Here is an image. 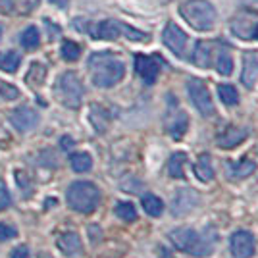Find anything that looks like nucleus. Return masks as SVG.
Segmentation results:
<instances>
[{
  "label": "nucleus",
  "mask_w": 258,
  "mask_h": 258,
  "mask_svg": "<svg viewBox=\"0 0 258 258\" xmlns=\"http://www.w3.org/2000/svg\"><path fill=\"white\" fill-rule=\"evenodd\" d=\"M168 239L173 247L191 256L206 258L216 248V231L210 227L193 229V227H175L168 233Z\"/></svg>",
  "instance_id": "nucleus-1"
},
{
  "label": "nucleus",
  "mask_w": 258,
  "mask_h": 258,
  "mask_svg": "<svg viewBox=\"0 0 258 258\" xmlns=\"http://www.w3.org/2000/svg\"><path fill=\"white\" fill-rule=\"evenodd\" d=\"M89 72L91 79L97 87L108 89V87L118 85L125 76V64L123 60L112 52H95L89 58Z\"/></svg>",
  "instance_id": "nucleus-2"
},
{
  "label": "nucleus",
  "mask_w": 258,
  "mask_h": 258,
  "mask_svg": "<svg viewBox=\"0 0 258 258\" xmlns=\"http://www.w3.org/2000/svg\"><path fill=\"white\" fill-rule=\"evenodd\" d=\"M179 14L197 31H210L218 20L216 8L208 0H185L179 6Z\"/></svg>",
  "instance_id": "nucleus-3"
},
{
  "label": "nucleus",
  "mask_w": 258,
  "mask_h": 258,
  "mask_svg": "<svg viewBox=\"0 0 258 258\" xmlns=\"http://www.w3.org/2000/svg\"><path fill=\"white\" fill-rule=\"evenodd\" d=\"M68 205L79 214H91L100 203V191L93 181H74L68 187Z\"/></svg>",
  "instance_id": "nucleus-4"
},
{
  "label": "nucleus",
  "mask_w": 258,
  "mask_h": 258,
  "mask_svg": "<svg viewBox=\"0 0 258 258\" xmlns=\"http://www.w3.org/2000/svg\"><path fill=\"white\" fill-rule=\"evenodd\" d=\"M85 95V87L81 83V79L76 72H66L58 77L56 81V98L64 104L66 108H76L81 106V100Z\"/></svg>",
  "instance_id": "nucleus-5"
},
{
  "label": "nucleus",
  "mask_w": 258,
  "mask_h": 258,
  "mask_svg": "<svg viewBox=\"0 0 258 258\" xmlns=\"http://www.w3.org/2000/svg\"><path fill=\"white\" fill-rule=\"evenodd\" d=\"M185 89H187L189 100L193 102L197 112L203 118H212L216 114V108H214V102H212V97H210V91H208L205 81L199 79V77H191V79H187Z\"/></svg>",
  "instance_id": "nucleus-6"
},
{
  "label": "nucleus",
  "mask_w": 258,
  "mask_h": 258,
  "mask_svg": "<svg viewBox=\"0 0 258 258\" xmlns=\"http://www.w3.org/2000/svg\"><path fill=\"white\" fill-rule=\"evenodd\" d=\"M229 250L233 258H250L256 250L254 235L247 229H237L229 237Z\"/></svg>",
  "instance_id": "nucleus-7"
},
{
  "label": "nucleus",
  "mask_w": 258,
  "mask_h": 258,
  "mask_svg": "<svg viewBox=\"0 0 258 258\" xmlns=\"http://www.w3.org/2000/svg\"><path fill=\"white\" fill-rule=\"evenodd\" d=\"M199 205H201V195L195 189L183 187V189H177L172 197V214L181 218V216L189 214L191 210H195Z\"/></svg>",
  "instance_id": "nucleus-8"
},
{
  "label": "nucleus",
  "mask_w": 258,
  "mask_h": 258,
  "mask_svg": "<svg viewBox=\"0 0 258 258\" xmlns=\"http://www.w3.org/2000/svg\"><path fill=\"white\" fill-rule=\"evenodd\" d=\"M160 58L158 56H145V54H137L135 56V70L139 77L147 83V85H154L156 79L160 76Z\"/></svg>",
  "instance_id": "nucleus-9"
},
{
  "label": "nucleus",
  "mask_w": 258,
  "mask_h": 258,
  "mask_svg": "<svg viewBox=\"0 0 258 258\" xmlns=\"http://www.w3.org/2000/svg\"><path fill=\"white\" fill-rule=\"evenodd\" d=\"M162 39H164V44L172 50L175 56H185V48H187V35L181 27H177L175 23H168L164 27V33H162Z\"/></svg>",
  "instance_id": "nucleus-10"
},
{
  "label": "nucleus",
  "mask_w": 258,
  "mask_h": 258,
  "mask_svg": "<svg viewBox=\"0 0 258 258\" xmlns=\"http://www.w3.org/2000/svg\"><path fill=\"white\" fill-rule=\"evenodd\" d=\"M166 129H168V133H170V137L175 141L183 139V135L187 133V129H189V118H187V114L177 108V102H175V106H172L168 110V118H166Z\"/></svg>",
  "instance_id": "nucleus-11"
},
{
  "label": "nucleus",
  "mask_w": 258,
  "mask_h": 258,
  "mask_svg": "<svg viewBox=\"0 0 258 258\" xmlns=\"http://www.w3.org/2000/svg\"><path fill=\"white\" fill-rule=\"evenodd\" d=\"M10 123L18 129V131L27 133V131H31V129L37 127V123H39V114L29 106H20V108H16L14 112H10Z\"/></svg>",
  "instance_id": "nucleus-12"
},
{
  "label": "nucleus",
  "mask_w": 258,
  "mask_h": 258,
  "mask_svg": "<svg viewBox=\"0 0 258 258\" xmlns=\"http://www.w3.org/2000/svg\"><path fill=\"white\" fill-rule=\"evenodd\" d=\"M248 137V131L245 127H237V125H227L218 137H216V145L220 149H235L243 141Z\"/></svg>",
  "instance_id": "nucleus-13"
},
{
  "label": "nucleus",
  "mask_w": 258,
  "mask_h": 258,
  "mask_svg": "<svg viewBox=\"0 0 258 258\" xmlns=\"http://www.w3.org/2000/svg\"><path fill=\"white\" fill-rule=\"evenodd\" d=\"M254 172H256V162L250 160V158H243L239 162H227L226 166V173L229 181H243Z\"/></svg>",
  "instance_id": "nucleus-14"
},
{
  "label": "nucleus",
  "mask_w": 258,
  "mask_h": 258,
  "mask_svg": "<svg viewBox=\"0 0 258 258\" xmlns=\"http://www.w3.org/2000/svg\"><path fill=\"white\" fill-rule=\"evenodd\" d=\"M258 81V52H247L243 56V72H241V83L252 89Z\"/></svg>",
  "instance_id": "nucleus-15"
},
{
  "label": "nucleus",
  "mask_w": 258,
  "mask_h": 258,
  "mask_svg": "<svg viewBox=\"0 0 258 258\" xmlns=\"http://www.w3.org/2000/svg\"><path fill=\"white\" fill-rule=\"evenodd\" d=\"M58 248L64 252L66 256L74 258V256H81L83 252V243H81V237L74 233V231H68V233H62L58 237Z\"/></svg>",
  "instance_id": "nucleus-16"
},
{
  "label": "nucleus",
  "mask_w": 258,
  "mask_h": 258,
  "mask_svg": "<svg viewBox=\"0 0 258 258\" xmlns=\"http://www.w3.org/2000/svg\"><path fill=\"white\" fill-rule=\"evenodd\" d=\"M95 39H104V41H114L121 35V23L116 20H106L95 25V31H91Z\"/></svg>",
  "instance_id": "nucleus-17"
},
{
  "label": "nucleus",
  "mask_w": 258,
  "mask_h": 258,
  "mask_svg": "<svg viewBox=\"0 0 258 258\" xmlns=\"http://www.w3.org/2000/svg\"><path fill=\"white\" fill-rule=\"evenodd\" d=\"M193 64L197 68H210L212 64V44L206 43V41H199L197 46H195L193 50Z\"/></svg>",
  "instance_id": "nucleus-18"
},
{
  "label": "nucleus",
  "mask_w": 258,
  "mask_h": 258,
  "mask_svg": "<svg viewBox=\"0 0 258 258\" xmlns=\"http://www.w3.org/2000/svg\"><path fill=\"white\" fill-rule=\"evenodd\" d=\"M193 170H195V175L203 183H210L214 179V166H212V160H210L208 154H201L197 158Z\"/></svg>",
  "instance_id": "nucleus-19"
},
{
  "label": "nucleus",
  "mask_w": 258,
  "mask_h": 258,
  "mask_svg": "<svg viewBox=\"0 0 258 258\" xmlns=\"http://www.w3.org/2000/svg\"><path fill=\"white\" fill-rule=\"evenodd\" d=\"M185 164H187V154L185 152H175L168 160V173L173 179H183L185 177Z\"/></svg>",
  "instance_id": "nucleus-20"
},
{
  "label": "nucleus",
  "mask_w": 258,
  "mask_h": 258,
  "mask_svg": "<svg viewBox=\"0 0 258 258\" xmlns=\"http://www.w3.org/2000/svg\"><path fill=\"white\" fill-rule=\"evenodd\" d=\"M141 205L145 208V212L149 216H152V218H158V216H162V212H164V201H162L160 197H156V195H152V193L143 195Z\"/></svg>",
  "instance_id": "nucleus-21"
},
{
  "label": "nucleus",
  "mask_w": 258,
  "mask_h": 258,
  "mask_svg": "<svg viewBox=\"0 0 258 258\" xmlns=\"http://www.w3.org/2000/svg\"><path fill=\"white\" fill-rule=\"evenodd\" d=\"M91 123H93V127L97 129L98 133H104L108 127V121H110V116H108V112L104 110L102 106H98V104H93L91 106Z\"/></svg>",
  "instance_id": "nucleus-22"
},
{
  "label": "nucleus",
  "mask_w": 258,
  "mask_h": 258,
  "mask_svg": "<svg viewBox=\"0 0 258 258\" xmlns=\"http://www.w3.org/2000/svg\"><path fill=\"white\" fill-rule=\"evenodd\" d=\"M44 77H46V66L41 64V62H35V64H31V68H29V72H27V76H25V81H27L29 87H41L44 81Z\"/></svg>",
  "instance_id": "nucleus-23"
},
{
  "label": "nucleus",
  "mask_w": 258,
  "mask_h": 258,
  "mask_svg": "<svg viewBox=\"0 0 258 258\" xmlns=\"http://www.w3.org/2000/svg\"><path fill=\"white\" fill-rule=\"evenodd\" d=\"M70 164H72L74 172L85 173L93 168V158H91V154H87V152H76V154H72Z\"/></svg>",
  "instance_id": "nucleus-24"
},
{
  "label": "nucleus",
  "mask_w": 258,
  "mask_h": 258,
  "mask_svg": "<svg viewBox=\"0 0 258 258\" xmlns=\"http://www.w3.org/2000/svg\"><path fill=\"white\" fill-rule=\"evenodd\" d=\"M216 70H218L220 76H231V72H233V58H231V54H229L227 48H222L220 54H218Z\"/></svg>",
  "instance_id": "nucleus-25"
},
{
  "label": "nucleus",
  "mask_w": 258,
  "mask_h": 258,
  "mask_svg": "<svg viewBox=\"0 0 258 258\" xmlns=\"http://www.w3.org/2000/svg\"><path fill=\"white\" fill-rule=\"evenodd\" d=\"M114 212H116V216H118L119 220H123L127 224L137 220V208L133 206V203H127V201H119L118 205H116V208H114Z\"/></svg>",
  "instance_id": "nucleus-26"
},
{
  "label": "nucleus",
  "mask_w": 258,
  "mask_h": 258,
  "mask_svg": "<svg viewBox=\"0 0 258 258\" xmlns=\"http://www.w3.org/2000/svg\"><path fill=\"white\" fill-rule=\"evenodd\" d=\"M218 95H220V100L226 104V106H235L239 104V93L233 85L229 83H224V85L218 87Z\"/></svg>",
  "instance_id": "nucleus-27"
},
{
  "label": "nucleus",
  "mask_w": 258,
  "mask_h": 258,
  "mask_svg": "<svg viewBox=\"0 0 258 258\" xmlns=\"http://www.w3.org/2000/svg\"><path fill=\"white\" fill-rule=\"evenodd\" d=\"M22 64V56L18 52H6V54H0V70L8 72V74H14L18 68Z\"/></svg>",
  "instance_id": "nucleus-28"
},
{
  "label": "nucleus",
  "mask_w": 258,
  "mask_h": 258,
  "mask_svg": "<svg viewBox=\"0 0 258 258\" xmlns=\"http://www.w3.org/2000/svg\"><path fill=\"white\" fill-rule=\"evenodd\" d=\"M41 43V35H39V29L37 27H27L25 31L22 33V46H25L27 50H35Z\"/></svg>",
  "instance_id": "nucleus-29"
},
{
  "label": "nucleus",
  "mask_w": 258,
  "mask_h": 258,
  "mask_svg": "<svg viewBox=\"0 0 258 258\" xmlns=\"http://www.w3.org/2000/svg\"><path fill=\"white\" fill-rule=\"evenodd\" d=\"M60 52H62V58H64V60L74 62V60H77V58L81 56V46L77 43H74V41H64Z\"/></svg>",
  "instance_id": "nucleus-30"
},
{
  "label": "nucleus",
  "mask_w": 258,
  "mask_h": 258,
  "mask_svg": "<svg viewBox=\"0 0 258 258\" xmlns=\"http://www.w3.org/2000/svg\"><path fill=\"white\" fill-rule=\"evenodd\" d=\"M14 4V12L20 16H29L33 10H37L39 0H12Z\"/></svg>",
  "instance_id": "nucleus-31"
},
{
  "label": "nucleus",
  "mask_w": 258,
  "mask_h": 258,
  "mask_svg": "<svg viewBox=\"0 0 258 258\" xmlns=\"http://www.w3.org/2000/svg\"><path fill=\"white\" fill-rule=\"evenodd\" d=\"M121 35H125L129 41H149V39H151L147 33L139 31V29H135V27H129L125 23H121Z\"/></svg>",
  "instance_id": "nucleus-32"
},
{
  "label": "nucleus",
  "mask_w": 258,
  "mask_h": 258,
  "mask_svg": "<svg viewBox=\"0 0 258 258\" xmlns=\"http://www.w3.org/2000/svg\"><path fill=\"white\" fill-rule=\"evenodd\" d=\"M0 97L4 100H16V98H20V89L6 81H0Z\"/></svg>",
  "instance_id": "nucleus-33"
},
{
  "label": "nucleus",
  "mask_w": 258,
  "mask_h": 258,
  "mask_svg": "<svg viewBox=\"0 0 258 258\" xmlns=\"http://www.w3.org/2000/svg\"><path fill=\"white\" fill-rule=\"evenodd\" d=\"M16 179H18V183H20V187L25 191V195H29V191H31V179L27 177V173H25V172H16ZM31 193H33V191H31Z\"/></svg>",
  "instance_id": "nucleus-34"
},
{
  "label": "nucleus",
  "mask_w": 258,
  "mask_h": 258,
  "mask_svg": "<svg viewBox=\"0 0 258 258\" xmlns=\"http://www.w3.org/2000/svg\"><path fill=\"white\" fill-rule=\"evenodd\" d=\"M16 235H18L16 227L6 226V224H0V241H10L12 237H16Z\"/></svg>",
  "instance_id": "nucleus-35"
},
{
  "label": "nucleus",
  "mask_w": 258,
  "mask_h": 258,
  "mask_svg": "<svg viewBox=\"0 0 258 258\" xmlns=\"http://www.w3.org/2000/svg\"><path fill=\"white\" fill-rule=\"evenodd\" d=\"M10 206V193L6 189V185L0 181V210H6Z\"/></svg>",
  "instance_id": "nucleus-36"
},
{
  "label": "nucleus",
  "mask_w": 258,
  "mask_h": 258,
  "mask_svg": "<svg viewBox=\"0 0 258 258\" xmlns=\"http://www.w3.org/2000/svg\"><path fill=\"white\" fill-rule=\"evenodd\" d=\"M12 258H31V250L25 247V245H22V247L12 250Z\"/></svg>",
  "instance_id": "nucleus-37"
},
{
  "label": "nucleus",
  "mask_w": 258,
  "mask_h": 258,
  "mask_svg": "<svg viewBox=\"0 0 258 258\" xmlns=\"http://www.w3.org/2000/svg\"><path fill=\"white\" fill-rule=\"evenodd\" d=\"M0 14H6V16L14 14V4H12V0H0Z\"/></svg>",
  "instance_id": "nucleus-38"
},
{
  "label": "nucleus",
  "mask_w": 258,
  "mask_h": 258,
  "mask_svg": "<svg viewBox=\"0 0 258 258\" xmlns=\"http://www.w3.org/2000/svg\"><path fill=\"white\" fill-rule=\"evenodd\" d=\"M60 143H62V147H64V149H72V145H74L72 137H62V141H60Z\"/></svg>",
  "instance_id": "nucleus-39"
},
{
  "label": "nucleus",
  "mask_w": 258,
  "mask_h": 258,
  "mask_svg": "<svg viewBox=\"0 0 258 258\" xmlns=\"http://www.w3.org/2000/svg\"><path fill=\"white\" fill-rule=\"evenodd\" d=\"M252 35H254V39H258V25L254 27V33H252Z\"/></svg>",
  "instance_id": "nucleus-40"
},
{
  "label": "nucleus",
  "mask_w": 258,
  "mask_h": 258,
  "mask_svg": "<svg viewBox=\"0 0 258 258\" xmlns=\"http://www.w3.org/2000/svg\"><path fill=\"white\" fill-rule=\"evenodd\" d=\"M0 37H2V25H0Z\"/></svg>",
  "instance_id": "nucleus-41"
}]
</instances>
